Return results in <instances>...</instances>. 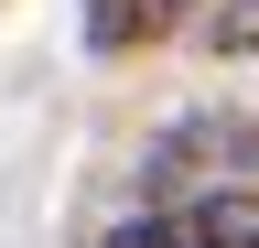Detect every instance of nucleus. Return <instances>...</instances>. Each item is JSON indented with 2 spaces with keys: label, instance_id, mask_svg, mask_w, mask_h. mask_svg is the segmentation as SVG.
Wrapping results in <instances>:
<instances>
[{
  "label": "nucleus",
  "instance_id": "nucleus-2",
  "mask_svg": "<svg viewBox=\"0 0 259 248\" xmlns=\"http://www.w3.org/2000/svg\"><path fill=\"white\" fill-rule=\"evenodd\" d=\"M194 11H205V0H87V43L97 54H141L162 33H184Z\"/></svg>",
  "mask_w": 259,
  "mask_h": 248
},
{
  "label": "nucleus",
  "instance_id": "nucleus-1",
  "mask_svg": "<svg viewBox=\"0 0 259 248\" xmlns=\"http://www.w3.org/2000/svg\"><path fill=\"white\" fill-rule=\"evenodd\" d=\"M151 205H194V194H238V183H259V119H227V108H194L173 119V130L151 140Z\"/></svg>",
  "mask_w": 259,
  "mask_h": 248
},
{
  "label": "nucleus",
  "instance_id": "nucleus-4",
  "mask_svg": "<svg viewBox=\"0 0 259 248\" xmlns=\"http://www.w3.org/2000/svg\"><path fill=\"white\" fill-rule=\"evenodd\" d=\"M97 248H216V237H205L194 205H151V216H130V227H108Z\"/></svg>",
  "mask_w": 259,
  "mask_h": 248
},
{
  "label": "nucleus",
  "instance_id": "nucleus-3",
  "mask_svg": "<svg viewBox=\"0 0 259 248\" xmlns=\"http://www.w3.org/2000/svg\"><path fill=\"white\" fill-rule=\"evenodd\" d=\"M194 43L227 54V65H259V0H205L194 11Z\"/></svg>",
  "mask_w": 259,
  "mask_h": 248
}]
</instances>
